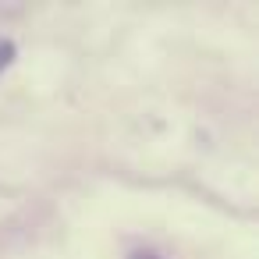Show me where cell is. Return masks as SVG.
<instances>
[{"label": "cell", "instance_id": "6da1fadb", "mask_svg": "<svg viewBox=\"0 0 259 259\" xmlns=\"http://www.w3.org/2000/svg\"><path fill=\"white\" fill-rule=\"evenodd\" d=\"M15 57H18V47H15L11 39H0V75L11 68V61H15Z\"/></svg>", "mask_w": 259, "mask_h": 259}, {"label": "cell", "instance_id": "7a4b0ae2", "mask_svg": "<svg viewBox=\"0 0 259 259\" xmlns=\"http://www.w3.org/2000/svg\"><path fill=\"white\" fill-rule=\"evenodd\" d=\"M135 259H156V255H135Z\"/></svg>", "mask_w": 259, "mask_h": 259}]
</instances>
